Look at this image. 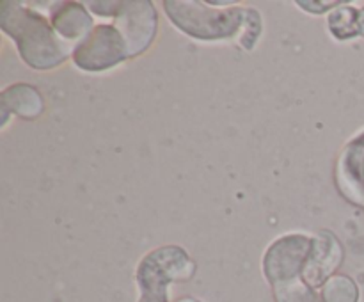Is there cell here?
<instances>
[{"instance_id": "obj_5", "label": "cell", "mask_w": 364, "mask_h": 302, "mask_svg": "<svg viewBox=\"0 0 364 302\" xmlns=\"http://www.w3.org/2000/svg\"><path fill=\"white\" fill-rule=\"evenodd\" d=\"M71 59L82 71L98 73L119 66L130 59V53L127 41L116 25L98 23L80 45L75 46Z\"/></svg>"}, {"instance_id": "obj_12", "label": "cell", "mask_w": 364, "mask_h": 302, "mask_svg": "<svg viewBox=\"0 0 364 302\" xmlns=\"http://www.w3.org/2000/svg\"><path fill=\"white\" fill-rule=\"evenodd\" d=\"M359 290L348 276L329 277L322 290L323 302H358Z\"/></svg>"}, {"instance_id": "obj_9", "label": "cell", "mask_w": 364, "mask_h": 302, "mask_svg": "<svg viewBox=\"0 0 364 302\" xmlns=\"http://www.w3.org/2000/svg\"><path fill=\"white\" fill-rule=\"evenodd\" d=\"M50 23L59 38L73 48L80 45L96 27L89 11L78 2L53 4L50 9Z\"/></svg>"}, {"instance_id": "obj_7", "label": "cell", "mask_w": 364, "mask_h": 302, "mask_svg": "<svg viewBox=\"0 0 364 302\" xmlns=\"http://www.w3.org/2000/svg\"><path fill=\"white\" fill-rule=\"evenodd\" d=\"M341 259H343V247L338 238L331 233L316 234L311 240L302 281L311 288L320 286L340 266Z\"/></svg>"}, {"instance_id": "obj_1", "label": "cell", "mask_w": 364, "mask_h": 302, "mask_svg": "<svg viewBox=\"0 0 364 302\" xmlns=\"http://www.w3.org/2000/svg\"><path fill=\"white\" fill-rule=\"evenodd\" d=\"M0 7V27L13 39L25 64L34 70H53L73 57V46L59 38L41 13L21 2H2Z\"/></svg>"}, {"instance_id": "obj_2", "label": "cell", "mask_w": 364, "mask_h": 302, "mask_svg": "<svg viewBox=\"0 0 364 302\" xmlns=\"http://www.w3.org/2000/svg\"><path fill=\"white\" fill-rule=\"evenodd\" d=\"M167 18L183 34L201 41H224L238 38L247 28L252 7L215 9L205 2H164Z\"/></svg>"}, {"instance_id": "obj_3", "label": "cell", "mask_w": 364, "mask_h": 302, "mask_svg": "<svg viewBox=\"0 0 364 302\" xmlns=\"http://www.w3.org/2000/svg\"><path fill=\"white\" fill-rule=\"evenodd\" d=\"M98 16H114V25L124 38L128 53L137 57L155 41L159 32V14L151 2H87Z\"/></svg>"}, {"instance_id": "obj_10", "label": "cell", "mask_w": 364, "mask_h": 302, "mask_svg": "<svg viewBox=\"0 0 364 302\" xmlns=\"http://www.w3.org/2000/svg\"><path fill=\"white\" fill-rule=\"evenodd\" d=\"M2 110L4 124L7 123V114L9 112L23 117V119H36L45 110V102L41 98V92L36 87H32V85L14 84L4 89Z\"/></svg>"}, {"instance_id": "obj_6", "label": "cell", "mask_w": 364, "mask_h": 302, "mask_svg": "<svg viewBox=\"0 0 364 302\" xmlns=\"http://www.w3.org/2000/svg\"><path fill=\"white\" fill-rule=\"evenodd\" d=\"M311 240L306 234H287L270 245L263 259V270L274 286L302 279Z\"/></svg>"}, {"instance_id": "obj_8", "label": "cell", "mask_w": 364, "mask_h": 302, "mask_svg": "<svg viewBox=\"0 0 364 302\" xmlns=\"http://www.w3.org/2000/svg\"><path fill=\"white\" fill-rule=\"evenodd\" d=\"M338 185L341 194L364 208V131L352 139L338 160Z\"/></svg>"}, {"instance_id": "obj_13", "label": "cell", "mask_w": 364, "mask_h": 302, "mask_svg": "<svg viewBox=\"0 0 364 302\" xmlns=\"http://www.w3.org/2000/svg\"><path fill=\"white\" fill-rule=\"evenodd\" d=\"M274 290H276L277 302H322L316 295L315 288H311L302 279L277 284V286H274Z\"/></svg>"}, {"instance_id": "obj_4", "label": "cell", "mask_w": 364, "mask_h": 302, "mask_svg": "<svg viewBox=\"0 0 364 302\" xmlns=\"http://www.w3.org/2000/svg\"><path fill=\"white\" fill-rule=\"evenodd\" d=\"M194 274V263L180 247H160L149 252L137 270L144 302H167V284L187 281Z\"/></svg>"}, {"instance_id": "obj_11", "label": "cell", "mask_w": 364, "mask_h": 302, "mask_svg": "<svg viewBox=\"0 0 364 302\" xmlns=\"http://www.w3.org/2000/svg\"><path fill=\"white\" fill-rule=\"evenodd\" d=\"M329 31L340 41H347V39L355 38L361 34V25H359V11L350 6H338L329 14Z\"/></svg>"}, {"instance_id": "obj_14", "label": "cell", "mask_w": 364, "mask_h": 302, "mask_svg": "<svg viewBox=\"0 0 364 302\" xmlns=\"http://www.w3.org/2000/svg\"><path fill=\"white\" fill-rule=\"evenodd\" d=\"M359 25H361V34L364 36V7L359 11Z\"/></svg>"}]
</instances>
